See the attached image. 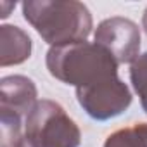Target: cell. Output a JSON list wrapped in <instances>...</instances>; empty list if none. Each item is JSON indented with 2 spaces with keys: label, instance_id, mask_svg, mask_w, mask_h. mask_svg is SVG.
I'll return each instance as SVG.
<instances>
[{
  "label": "cell",
  "instance_id": "obj_5",
  "mask_svg": "<svg viewBox=\"0 0 147 147\" xmlns=\"http://www.w3.org/2000/svg\"><path fill=\"white\" fill-rule=\"evenodd\" d=\"M94 42L104 47L119 64H131L140 54V28L128 18H107L95 33Z\"/></svg>",
  "mask_w": 147,
  "mask_h": 147
},
{
  "label": "cell",
  "instance_id": "obj_10",
  "mask_svg": "<svg viewBox=\"0 0 147 147\" xmlns=\"http://www.w3.org/2000/svg\"><path fill=\"white\" fill-rule=\"evenodd\" d=\"M137 128L140 130V133L145 137V140H147V123H137Z\"/></svg>",
  "mask_w": 147,
  "mask_h": 147
},
{
  "label": "cell",
  "instance_id": "obj_7",
  "mask_svg": "<svg viewBox=\"0 0 147 147\" xmlns=\"http://www.w3.org/2000/svg\"><path fill=\"white\" fill-rule=\"evenodd\" d=\"M31 38L26 31L14 24L0 26V66H16L23 64L31 55Z\"/></svg>",
  "mask_w": 147,
  "mask_h": 147
},
{
  "label": "cell",
  "instance_id": "obj_4",
  "mask_svg": "<svg viewBox=\"0 0 147 147\" xmlns=\"http://www.w3.org/2000/svg\"><path fill=\"white\" fill-rule=\"evenodd\" d=\"M78 104L97 121H107L123 114L131 104V92L118 76L107 78L95 85L76 88Z\"/></svg>",
  "mask_w": 147,
  "mask_h": 147
},
{
  "label": "cell",
  "instance_id": "obj_2",
  "mask_svg": "<svg viewBox=\"0 0 147 147\" xmlns=\"http://www.w3.org/2000/svg\"><path fill=\"white\" fill-rule=\"evenodd\" d=\"M45 64L55 80L75 88H85L118 76L119 66L104 47L87 40L50 47L45 55Z\"/></svg>",
  "mask_w": 147,
  "mask_h": 147
},
{
  "label": "cell",
  "instance_id": "obj_6",
  "mask_svg": "<svg viewBox=\"0 0 147 147\" xmlns=\"http://www.w3.org/2000/svg\"><path fill=\"white\" fill-rule=\"evenodd\" d=\"M38 92L33 80L23 75L4 76L0 80V113H9L26 119L35 104Z\"/></svg>",
  "mask_w": 147,
  "mask_h": 147
},
{
  "label": "cell",
  "instance_id": "obj_9",
  "mask_svg": "<svg viewBox=\"0 0 147 147\" xmlns=\"http://www.w3.org/2000/svg\"><path fill=\"white\" fill-rule=\"evenodd\" d=\"M104 147H147V140L140 133L137 125H133L111 133L106 138Z\"/></svg>",
  "mask_w": 147,
  "mask_h": 147
},
{
  "label": "cell",
  "instance_id": "obj_12",
  "mask_svg": "<svg viewBox=\"0 0 147 147\" xmlns=\"http://www.w3.org/2000/svg\"><path fill=\"white\" fill-rule=\"evenodd\" d=\"M142 28H144V31L147 33V7H145V11H144V16H142Z\"/></svg>",
  "mask_w": 147,
  "mask_h": 147
},
{
  "label": "cell",
  "instance_id": "obj_3",
  "mask_svg": "<svg viewBox=\"0 0 147 147\" xmlns=\"http://www.w3.org/2000/svg\"><path fill=\"white\" fill-rule=\"evenodd\" d=\"M24 138L31 147H80L82 131L59 102L42 99L26 116Z\"/></svg>",
  "mask_w": 147,
  "mask_h": 147
},
{
  "label": "cell",
  "instance_id": "obj_8",
  "mask_svg": "<svg viewBox=\"0 0 147 147\" xmlns=\"http://www.w3.org/2000/svg\"><path fill=\"white\" fill-rule=\"evenodd\" d=\"M130 82L140 99V106L147 114V52L140 54L130 64Z\"/></svg>",
  "mask_w": 147,
  "mask_h": 147
},
{
  "label": "cell",
  "instance_id": "obj_11",
  "mask_svg": "<svg viewBox=\"0 0 147 147\" xmlns=\"http://www.w3.org/2000/svg\"><path fill=\"white\" fill-rule=\"evenodd\" d=\"M16 147H31V145H30V142H28V140L24 138V135H23V137H21V140L18 142V145H16Z\"/></svg>",
  "mask_w": 147,
  "mask_h": 147
},
{
  "label": "cell",
  "instance_id": "obj_1",
  "mask_svg": "<svg viewBox=\"0 0 147 147\" xmlns=\"http://www.w3.org/2000/svg\"><path fill=\"white\" fill-rule=\"evenodd\" d=\"M21 7L24 19L50 47L85 42L94 28L88 7L76 0H28Z\"/></svg>",
  "mask_w": 147,
  "mask_h": 147
}]
</instances>
